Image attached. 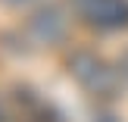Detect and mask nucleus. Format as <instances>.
<instances>
[{"label":"nucleus","mask_w":128,"mask_h":122,"mask_svg":"<svg viewBox=\"0 0 128 122\" xmlns=\"http://www.w3.org/2000/svg\"><path fill=\"white\" fill-rule=\"evenodd\" d=\"M72 13L97 31L128 28V0H69Z\"/></svg>","instance_id":"1"},{"label":"nucleus","mask_w":128,"mask_h":122,"mask_svg":"<svg viewBox=\"0 0 128 122\" xmlns=\"http://www.w3.org/2000/svg\"><path fill=\"white\" fill-rule=\"evenodd\" d=\"M31 28H38L41 38L50 44V41H60L62 38V19L56 16L53 10H44V13H38V16L31 19Z\"/></svg>","instance_id":"3"},{"label":"nucleus","mask_w":128,"mask_h":122,"mask_svg":"<svg viewBox=\"0 0 128 122\" xmlns=\"http://www.w3.org/2000/svg\"><path fill=\"white\" fill-rule=\"evenodd\" d=\"M0 3H10V6H19V3H28V0H0Z\"/></svg>","instance_id":"4"},{"label":"nucleus","mask_w":128,"mask_h":122,"mask_svg":"<svg viewBox=\"0 0 128 122\" xmlns=\"http://www.w3.org/2000/svg\"><path fill=\"white\" fill-rule=\"evenodd\" d=\"M69 69H72V75L84 88H91L94 94H110L112 85H116L112 72L97 60V56H91V53H75L72 60H69Z\"/></svg>","instance_id":"2"}]
</instances>
